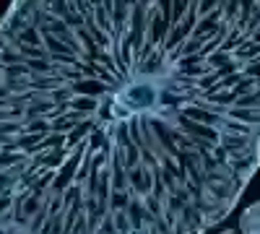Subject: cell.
Instances as JSON below:
<instances>
[{
  "label": "cell",
  "mask_w": 260,
  "mask_h": 234,
  "mask_svg": "<svg viewBox=\"0 0 260 234\" xmlns=\"http://www.w3.org/2000/svg\"><path fill=\"white\" fill-rule=\"evenodd\" d=\"M257 169L260 0L0 18V234H208Z\"/></svg>",
  "instance_id": "6da1fadb"
},
{
  "label": "cell",
  "mask_w": 260,
  "mask_h": 234,
  "mask_svg": "<svg viewBox=\"0 0 260 234\" xmlns=\"http://www.w3.org/2000/svg\"><path fill=\"white\" fill-rule=\"evenodd\" d=\"M240 234H260V200L240 214Z\"/></svg>",
  "instance_id": "7a4b0ae2"
}]
</instances>
